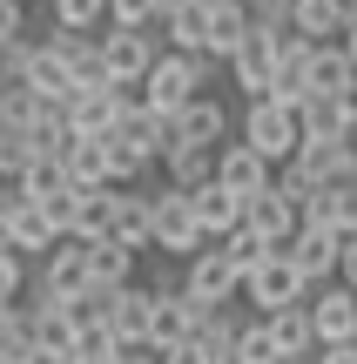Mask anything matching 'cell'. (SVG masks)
<instances>
[{"label": "cell", "mask_w": 357, "mask_h": 364, "mask_svg": "<svg viewBox=\"0 0 357 364\" xmlns=\"http://www.w3.org/2000/svg\"><path fill=\"white\" fill-rule=\"evenodd\" d=\"M209 88V61H196V54H169L162 48L155 54V68L142 75V95H135V108H142L148 122H169V115H182L196 95Z\"/></svg>", "instance_id": "cell-1"}, {"label": "cell", "mask_w": 357, "mask_h": 364, "mask_svg": "<svg viewBox=\"0 0 357 364\" xmlns=\"http://www.w3.org/2000/svg\"><path fill=\"white\" fill-rule=\"evenodd\" d=\"M148 250L169 257V263H189L196 250H209V243H202V230H196V216H189V196L148 189Z\"/></svg>", "instance_id": "cell-2"}, {"label": "cell", "mask_w": 357, "mask_h": 364, "mask_svg": "<svg viewBox=\"0 0 357 364\" xmlns=\"http://www.w3.org/2000/svg\"><path fill=\"white\" fill-rule=\"evenodd\" d=\"M236 142L250 149L256 162L283 169V162L297 156V108H277V102H250V108H243V129H236Z\"/></svg>", "instance_id": "cell-3"}, {"label": "cell", "mask_w": 357, "mask_h": 364, "mask_svg": "<svg viewBox=\"0 0 357 364\" xmlns=\"http://www.w3.org/2000/svg\"><path fill=\"white\" fill-rule=\"evenodd\" d=\"M27 284H34L40 304H81V297L94 290V284H88V243H67V236H61V243L27 270Z\"/></svg>", "instance_id": "cell-4"}, {"label": "cell", "mask_w": 357, "mask_h": 364, "mask_svg": "<svg viewBox=\"0 0 357 364\" xmlns=\"http://www.w3.org/2000/svg\"><path fill=\"white\" fill-rule=\"evenodd\" d=\"M310 290H304V277L290 270V257H263L250 277H243V290H236V304H250V317H277V311H290V304H304Z\"/></svg>", "instance_id": "cell-5"}, {"label": "cell", "mask_w": 357, "mask_h": 364, "mask_svg": "<svg viewBox=\"0 0 357 364\" xmlns=\"http://www.w3.org/2000/svg\"><path fill=\"white\" fill-rule=\"evenodd\" d=\"M223 135H229V108L216 102V95H196L182 115L162 122V156H169V149H202V156H216Z\"/></svg>", "instance_id": "cell-6"}, {"label": "cell", "mask_w": 357, "mask_h": 364, "mask_svg": "<svg viewBox=\"0 0 357 364\" xmlns=\"http://www.w3.org/2000/svg\"><path fill=\"white\" fill-rule=\"evenodd\" d=\"M94 54H101V81L108 88H142V75L155 68V34H121V27H108V34H94Z\"/></svg>", "instance_id": "cell-7"}, {"label": "cell", "mask_w": 357, "mask_h": 364, "mask_svg": "<svg viewBox=\"0 0 357 364\" xmlns=\"http://www.w3.org/2000/svg\"><path fill=\"white\" fill-rule=\"evenodd\" d=\"M135 108V95L128 88H81V95H67V108H61V129L67 135H88V142H108L115 135V122Z\"/></svg>", "instance_id": "cell-8"}, {"label": "cell", "mask_w": 357, "mask_h": 364, "mask_svg": "<svg viewBox=\"0 0 357 364\" xmlns=\"http://www.w3.org/2000/svg\"><path fill=\"white\" fill-rule=\"evenodd\" d=\"M236 290H243V277L223 263V250H196V257L182 263V297L196 304V311H229L236 304Z\"/></svg>", "instance_id": "cell-9"}, {"label": "cell", "mask_w": 357, "mask_h": 364, "mask_svg": "<svg viewBox=\"0 0 357 364\" xmlns=\"http://www.w3.org/2000/svg\"><path fill=\"white\" fill-rule=\"evenodd\" d=\"M304 317H310V338L317 351H337V344H357V297L344 284H324L304 297Z\"/></svg>", "instance_id": "cell-10"}, {"label": "cell", "mask_w": 357, "mask_h": 364, "mask_svg": "<svg viewBox=\"0 0 357 364\" xmlns=\"http://www.w3.org/2000/svg\"><path fill=\"white\" fill-rule=\"evenodd\" d=\"M337 250H344V236L297 223V236L283 243V257H290V270L304 277V290H324V284H337Z\"/></svg>", "instance_id": "cell-11"}, {"label": "cell", "mask_w": 357, "mask_h": 364, "mask_svg": "<svg viewBox=\"0 0 357 364\" xmlns=\"http://www.w3.org/2000/svg\"><path fill=\"white\" fill-rule=\"evenodd\" d=\"M229 81L243 88V102H263L270 95V68H277V34H263V27H250V34L229 48Z\"/></svg>", "instance_id": "cell-12"}, {"label": "cell", "mask_w": 357, "mask_h": 364, "mask_svg": "<svg viewBox=\"0 0 357 364\" xmlns=\"http://www.w3.org/2000/svg\"><path fill=\"white\" fill-rule=\"evenodd\" d=\"M101 324H108V338H115L121 351H148V290H142V284H121V290H108V304H101Z\"/></svg>", "instance_id": "cell-13"}, {"label": "cell", "mask_w": 357, "mask_h": 364, "mask_svg": "<svg viewBox=\"0 0 357 364\" xmlns=\"http://www.w3.org/2000/svg\"><path fill=\"white\" fill-rule=\"evenodd\" d=\"M209 182H216L223 196H236V203H250V196L270 189V162H256L243 142H223V149H216V176H209Z\"/></svg>", "instance_id": "cell-14"}, {"label": "cell", "mask_w": 357, "mask_h": 364, "mask_svg": "<svg viewBox=\"0 0 357 364\" xmlns=\"http://www.w3.org/2000/svg\"><path fill=\"white\" fill-rule=\"evenodd\" d=\"M40 48L67 68L75 95H81V88H101V54H94V34H54V27H48V34H40Z\"/></svg>", "instance_id": "cell-15"}, {"label": "cell", "mask_w": 357, "mask_h": 364, "mask_svg": "<svg viewBox=\"0 0 357 364\" xmlns=\"http://www.w3.org/2000/svg\"><path fill=\"white\" fill-rule=\"evenodd\" d=\"M250 34V7L243 0H209L202 14V61H229V48Z\"/></svg>", "instance_id": "cell-16"}, {"label": "cell", "mask_w": 357, "mask_h": 364, "mask_svg": "<svg viewBox=\"0 0 357 364\" xmlns=\"http://www.w3.org/2000/svg\"><path fill=\"white\" fill-rule=\"evenodd\" d=\"M297 223H310V230H331V236H357V182H337V189H317L304 203V216Z\"/></svg>", "instance_id": "cell-17"}, {"label": "cell", "mask_w": 357, "mask_h": 364, "mask_svg": "<svg viewBox=\"0 0 357 364\" xmlns=\"http://www.w3.org/2000/svg\"><path fill=\"white\" fill-rule=\"evenodd\" d=\"M189 216H196L202 243H223L229 230H243V203H236V196H223L216 182H202V189L189 196Z\"/></svg>", "instance_id": "cell-18"}, {"label": "cell", "mask_w": 357, "mask_h": 364, "mask_svg": "<svg viewBox=\"0 0 357 364\" xmlns=\"http://www.w3.org/2000/svg\"><path fill=\"white\" fill-rule=\"evenodd\" d=\"M108 243L135 250V257L148 250V189H115V216H108Z\"/></svg>", "instance_id": "cell-19"}, {"label": "cell", "mask_w": 357, "mask_h": 364, "mask_svg": "<svg viewBox=\"0 0 357 364\" xmlns=\"http://www.w3.org/2000/svg\"><path fill=\"white\" fill-rule=\"evenodd\" d=\"M243 230H256L270 250H283V243L297 236V209H290V203H277V196L263 189V196H250V203H243Z\"/></svg>", "instance_id": "cell-20"}, {"label": "cell", "mask_w": 357, "mask_h": 364, "mask_svg": "<svg viewBox=\"0 0 357 364\" xmlns=\"http://www.w3.org/2000/svg\"><path fill=\"white\" fill-rule=\"evenodd\" d=\"M108 149H121V156H135V162L155 169L162 162V122H148L142 108H128V115L115 122V135H108Z\"/></svg>", "instance_id": "cell-21"}, {"label": "cell", "mask_w": 357, "mask_h": 364, "mask_svg": "<svg viewBox=\"0 0 357 364\" xmlns=\"http://www.w3.org/2000/svg\"><path fill=\"white\" fill-rule=\"evenodd\" d=\"M263 331H270V351H277V364H283V358H317V338H310L304 304H290V311L263 317Z\"/></svg>", "instance_id": "cell-22"}, {"label": "cell", "mask_w": 357, "mask_h": 364, "mask_svg": "<svg viewBox=\"0 0 357 364\" xmlns=\"http://www.w3.org/2000/svg\"><path fill=\"white\" fill-rule=\"evenodd\" d=\"M61 176L75 182V189H108V142L75 135V142L61 149Z\"/></svg>", "instance_id": "cell-23"}, {"label": "cell", "mask_w": 357, "mask_h": 364, "mask_svg": "<svg viewBox=\"0 0 357 364\" xmlns=\"http://www.w3.org/2000/svg\"><path fill=\"white\" fill-rule=\"evenodd\" d=\"M135 270H142V257H135V250H121V243H88V284H94V290L135 284Z\"/></svg>", "instance_id": "cell-24"}, {"label": "cell", "mask_w": 357, "mask_h": 364, "mask_svg": "<svg viewBox=\"0 0 357 364\" xmlns=\"http://www.w3.org/2000/svg\"><path fill=\"white\" fill-rule=\"evenodd\" d=\"M155 169H162V189H175V196H196L202 182L216 176V156H202V149H169V156H162Z\"/></svg>", "instance_id": "cell-25"}, {"label": "cell", "mask_w": 357, "mask_h": 364, "mask_svg": "<svg viewBox=\"0 0 357 364\" xmlns=\"http://www.w3.org/2000/svg\"><path fill=\"white\" fill-rule=\"evenodd\" d=\"M351 81H357V75L344 68V54H337V48H310V61H304V95H331V102H337Z\"/></svg>", "instance_id": "cell-26"}, {"label": "cell", "mask_w": 357, "mask_h": 364, "mask_svg": "<svg viewBox=\"0 0 357 364\" xmlns=\"http://www.w3.org/2000/svg\"><path fill=\"white\" fill-rule=\"evenodd\" d=\"M216 250H223V263H229V270H236V277H250V270H256V263H263V257H277V250H270V243H263V236H256V230H229V236H223V243H216Z\"/></svg>", "instance_id": "cell-27"}, {"label": "cell", "mask_w": 357, "mask_h": 364, "mask_svg": "<svg viewBox=\"0 0 357 364\" xmlns=\"http://www.w3.org/2000/svg\"><path fill=\"white\" fill-rule=\"evenodd\" d=\"M270 196H277V203H290L297 216H304V203L317 196V182H310L304 169H297V162H283V169H270Z\"/></svg>", "instance_id": "cell-28"}, {"label": "cell", "mask_w": 357, "mask_h": 364, "mask_svg": "<svg viewBox=\"0 0 357 364\" xmlns=\"http://www.w3.org/2000/svg\"><path fill=\"white\" fill-rule=\"evenodd\" d=\"M101 27H121V34H148L155 27V0H108V21Z\"/></svg>", "instance_id": "cell-29"}, {"label": "cell", "mask_w": 357, "mask_h": 364, "mask_svg": "<svg viewBox=\"0 0 357 364\" xmlns=\"http://www.w3.org/2000/svg\"><path fill=\"white\" fill-rule=\"evenodd\" d=\"M27 34H34V27H27V0H0V54L21 48Z\"/></svg>", "instance_id": "cell-30"}, {"label": "cell", "mask_w": 357, "mask_h": 364, "mask_svg": "<svg viewBox=\"0 0 357 364\" xmlns=\"http://www.w3.org/2000/svg\"><path fill=\"white\" fill-rule=\"evenodd\" d=\"M21 290H27V263L13 250H0V304H21Z\"/></svg>", "instance_id": "cell-31"}, {"label": "cell", "mask_w": 357, "mask_h": 364, "mask_svg": "<svg viewBox=\"0 0 357 364\" xmlns=\"http://www.w3.org/2000/svg\"><path fill=\"white\" fill-rule=\"evenodd\" d=\"M155 364H209V344L182 338V344H169V351H155Z\"/></svg>", "instance_id": "cell-32"}, {"label": "cell", "mask_w": 357, "mask_h": 364, "mask_svg": "<svg viewBox=\"0 0 357 364\" xmlns=\"http://www.w3.org/2000/svg\"><path fill=\"white\" fill-rule=\"evenodd\" d=\"M337 284L357 297V236H344V250H337Z\"/></svg>", "instance_id": "cell-33"}, {"label": "cell", "mask_w": 357, "mask_h": 364, "mask_svg": "<svg viewBox=\"0 0 357 364\" xmlns=\"http://www.w3.org/2000/svg\"><path fill=\"white\" fill-rule=\"evenodd\" d=\"M337 54H344V68L357 75V27H344V34H337Z\"/></svg>", "instance_id": "cell-34"}, {"label": "cell", "mask_w": 357, "mask_h": 364, "mask_svg": "<svg viewBox=\"0 0 357 364\" xmlns=\"http://www.w3.org/2000/svg\"><path fill=\"white\" fill-rule=\"evenodd\" d=\"M310 364H357V344H337V351H317Z\"/></svg>", "instance_id": "cell-35"}, {"label": "cell", "mask_w": 357, "mask_h": 364, "mask_svg": "<svg viewBox=\"0 0 357 364\" xmlns=\"http://www.w3.org/2000/svg\"><path fill=\"white\" fill-rule=\"evenodd\" d=\"M337 21H344V27H357V0H337Z\"/></svg>", "instance_id": "cell-36"}, {"label": "cell", "mask_w": 357, "mask_h": 364, "mask_svg": "<svg viewBox=\"0 0 357 364\" xmlns=\"http://www.w3.org/2000/svg\"><path fill=\"white\" fill-rule=\"evenodd\" d=\"M121 364H155V351H121Z\"/></svg>", "instance_id": "cell-37"}, {"label": "cell", "mask_w": 357, "mask_h": 364, "mask_svg": "<svg viewBox=\"0 0 357 364\" xmlns=\"http://www.w3.org/2000/svg\"><path fill=\"white\" fill-rule=\"evenodd\" d=\"M40 364H81V358L75 351H54V358H40Z\"/></svg>", "instance_id": "cell-38"}, {"label": "cell", "mask_w": 357, "mask_h": 364, "mask_svg": "<svg viewBox=\"0 0 357 364\" xmlns=\"http://www.w3.org/2000/svg\"><path fill=\"white\" fill-rule=\"evenodd\" d=\"M344 149H351V156H357V115H351V129H344Z\"/></svg>", "instance_id": "cell-39"}, {"label": "cell", "mask_w": 357, "mask_h": 364, "mask_svg": "<svg viewBox=\"0 0 357 364\" xmlns=\"http://www.w3.org/2000/svg\"><path fill=\"white\" fill-rule=\"evenodd\" d=\"M283 364H310V358H283Z\"/></svg>", "instance_id": "cell-40"}]
</instances>
